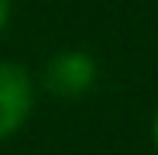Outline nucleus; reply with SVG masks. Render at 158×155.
<instances>
[{
	"instance_id": "1",
	"label": "nucleus",
	"mask_w": 158,
	"mask_h": 155,
	"mask_svg": "<svg viewBox=\"0 0 158 155\" xmlns=\"http://www.w3.org/2000/svg\"><path fill=\"white\" fill-rule=\"evenodd\" d=\"M32 113V78L16 61H0V142L19 132Z\"/></svg>"
},
{
	"instance_id": "2",
	"label": "nucleus",
	"mask_w": 158,
	"mask_h": 155,
	"mask_svg": "<svg viewBox=\"0 0 158 155\" xmlns=\"http://www.w3.org/2000/svg\"><path fill=\"white\" fill-rule=\"evenodd\" d=\"M97 65L87 52H58L45 65V87L58 97H77L94 84Z\"/></svg>"
},
{
	"instance_id": "3",
	"label": "nucleus",
	"mask_w": 158,
	"mask_h": 155,
	"mask_svg": "<svg viewBox=\"0 0 158 155\" xmlns=\"http://www.w3.org/2000/svg\"><path fill=\"white\" fill-rule=\"evenodd\" d=\"M6 23H10V0H0V32L6 29Z\"/></svg>"
},
{
	"instance_id": "4",
	"label": "nucleus",
	"mask_w": 158,
	"mask_h": 155,
	"mask_svg": "<svg viewBox=\"0 0 158 155\" xmlns=\"http://www.w3.org/2000/svg\"><path fill=\"white\" fill-rule=\"evenodd\" d=\"M155 145H158V113H155Z\"/></svg>"
}]
</instances>
